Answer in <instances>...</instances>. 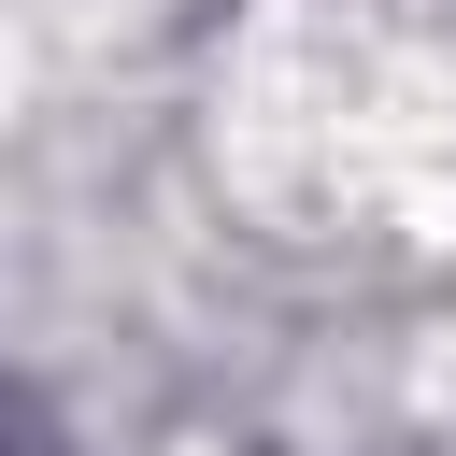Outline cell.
<instances>
[{"instance_id":"6da1fadb","label":"cell","mask_w":456,"mask_h":456,"mask_svg":"<svg viewBox=\"0 0 456 456\" xmlns=\"http://www.w3.org/2000/svg\"><path fill=\"white\" fill-rule=\"evenodd\" d=\"M228 142L242 171L285 200V214H356V228H413L428 200H456V86L342 14V28H271L242 57V100H228Z\"/></svg>"},{"instance_id":"7a4b0ae2","label":"cell","mask_w":456,"mask_h":456,"mask_svg":"<svg viewBox=\"0 0 456 456\" xmlns=\"http://www.w3.org/2000/svg\"><path fill=\"white\" fill-rule=\"evenodd\" d=\"M428 442H442V456H456V342H442V356H428Z\"/></svg>"}]
</instances>
